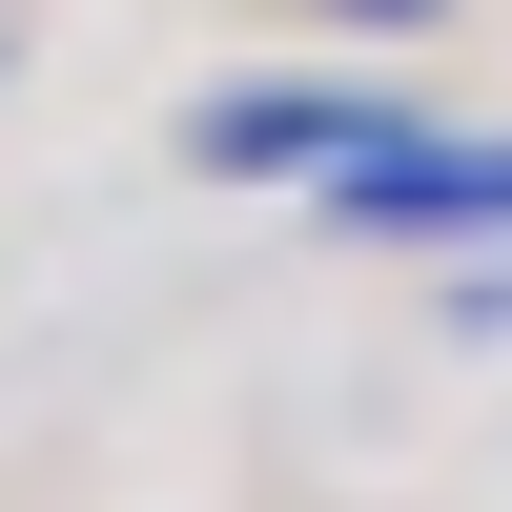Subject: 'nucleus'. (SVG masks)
Segmentation results:
<instances>
[{
  "label": "nucleus",
  "instance_id": "3",
  "mask_svg": "<svg viewBox=\"0 0 512 512\" xmlns=\"http://www.w3.org/2000/svg\"><path fill=\"white\" fill-rule=\"evenodd\" d=\"M328 21H369V41H410V21H451V0H328Z\"/></svg>",
  "mask_w": 512,
  "mask_h": 512
},
{
  "label": "nucleus",
  "instance_id": "1",
  "mask_svg": "<svg viewBox=\"0 0 512 512\" xmlns=\"http://www.w3.org/2000/svg\"><path fill=\"white\" fill-rule=\"evenodd\" d=\"M308 205H328V246H451V226H512V144H472V123H369Z\"/></svg>",
  "mask_w": 512,
  "mask_h": 512
},
{
  "label": "nucleus",
  "instance_id": "2",
  "mask_svg": "<svg viewBox=\"0 0 512 512\" xmlns=\"http://www.w3.org/2000/svg\"><path fill=\"white\" fill-rule=\"evenodd\" d=\"M369 123H410V82H226V103H185V164L205 185H328Z\"/></svg>",
  "mask_w": 512,
  "mask_h": 512
}]
</instances>
